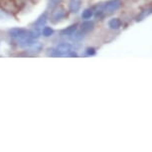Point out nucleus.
Returning <instances> with one entry per match:
<instances>
[{
	"mask_svg": "<svg viewBox=\"0 0 152 152\" xmlns=\"http://www.w3.org/2000/svg\"><path fill=\"white\" fill-rule=\"evenodd\" d=\"M121 5V0H110L105 4V11L108 13H111L116 9H118L119 6Z\"/></svg>",
	"mask_w": 152,
	"mask_h": 152,
	"instance_id": "1",
	"label": "nucleus"
},
{
	"mask_svg": "<svg viewBox=\"0 0 152 152\" xmlns=\"http://www.w3.org/2000/svg\"><path fill=\"white\" fill-rule=\"evenodd\" d=\"M71 51V45L67 44V43H64V44H60L57 46L56 48V52L59 55H65V54L69 53Z\"/></svg>",
	"mask_w": 152,
	"mask_h": 152,
	"instance_id": "2",
	"label": "nucleus"
},
{
	"mask_svg": "<svg viewBox=\"0 0 152 152\" xmlns=\"http://www.w3.org/2000/svg\"><path fill=\"white\" fill-rule=\"evenodd\" d=\"M9 34L13 38H22V37L26 36L27 32L24 29H19V28H14L9 31Z\"/></svg>",
	"mask_w": 152,
	"mask_h": 152,
	"instance_id": "3",
	"label": "nucleus"
},
{
	"mask_svg": "<svg viewBox=\"0 0 152 152\" xmlns=\"http://www.w3.org/2000/svg\"><path fill=\"white\" fill-rule=\"evenodd\" d=\"M82 5V1L81 0H71L70 2V10L71 12L77 13L80 10Z\"/></svg>",
	"mask_w": 152,
	"mask_h": 152,
	"instance_id": "4",
	"label": "nucleus"
},
{
	"mask_svg": "<svg viewBox=\"0 0 152 152\" xmlns=\"http://www.w3.org/2000/svg\"><path fill=\"white\" fill-rule=\"evenodd\" d=\"M65 16V11L64 9H58V10H55L52 14V19L54 22L58 21V20L62 19L63 17Z\"/></svg>",
	"mask_w": 152,
	"mask_h": 152,
	"instance_id": "5",
	"label": "nucleus"
},
{
	"mask_svg": "<svg viewBox=\"0 0 152 152\" xmlns=\"http://www.w3.org/2000/svg\"><path fill=\"white\" fill-rule=\"evenodd\" d=\"M108 25H110V27L111 29H118V28L121 26V21L117 18H113L110 21Z\"/></svg>",
	"mask_w": 152,
	"mask_h": 152,
	"instance_id": "6",
	"label": "nucleus"
},
{
	"mask_svg": "<svg viewBox=\"0 0 152 152\" xmlns=\"http://www.w3.org/2000/svg\"><path fill=\"white\" fill-rule=\"evenodd\" d=\"M93 28H94V22H91V21L84 22L82 25V30L84 31V32H88V31H91Z\"/></svg>",
	"mask_w": 152,
	"mask_h": 152,
	"instance_id": "7",
	"label": "nucleus"
},
{
	"mask_svg": "<svg viewBox=\"0 0 152 152\" xmlns=\"http://www.w3.org/2000/svg\"><path fill=\"white\" fill-rule=\"evenodd\" d=\"M76 29H77V26L76 25H73V26L68 27L67 29H65L63 31V34H64V35H73L75 33V31H76Z\"/></svg>",
	"mask_w": 152,
	"mask_h": 152,
	"instance_id": "8",
	"label": "nucleus"
},
{
	"mask_svg": "<svg viewBox=\"0 0 152 152\" xmlns=\"http://www.w3.org/2000/svg\"><path fill=\"white\" fill-rule=\"evenodd\" d=\"M91 16H93V11L91 9H86L84 12H83V15H82V17L84 19H90Z\"/></svg>",
	"mask_w": 152,
	"mask_h": 152,
	"instance_id": "9",
	"label": "nucleus"
},
{
	"mask_svg": "<svg viewBox=\"0 0 152 152\" xmlns=\"http://www.w3.org/2000/svg\"><path fill=\"white\" fill-rule=\"evenodd\" d=\"M53 34V29L51 27H45L44 30H43V35L46 37H49Z\"/></svg>",
	"mask_w": 152,
	"mask_h": 152,
	"instance_id": "10",
	"label": "nucleus"
},
{
	"mask_svg": "<svg viewBox=\"0 0 152 152\" xmlns=\"http://www.w3.org/2000/svg\"><path fill=\"white\" fill-rule=\"evenodd\" d=\"M45 22H46V13H45V14H44V15H43V16H41V17H40L38 21L36 22V24H37V25H43V24H44Z\"/></svg>",
	"mask_w": 152,
	"mask_h": 152,
	"instance_id": "11",
	"label": "nucleus"
},
{
	"mask_svg": "<svg viewBox=\"0 0 152 152\" xmlns=\"http://www.w3.org/2000/svg\"><path fill=\"white\" fill-rule=\"evenodd\" d=\"M87 54L88 55H94L96 54V50L94 48H88L87 49Z\"/></svg>",
	"mask_w": 152,
	"mask_h": 152,
	"instance_id": "12",
	"label": "nucleus"
}]
</instances>
